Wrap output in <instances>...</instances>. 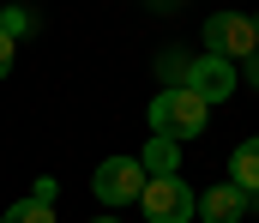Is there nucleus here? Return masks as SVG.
I'll return each mask as SVG.
<instances>
[{
	"mask_svg": "<svg viewBox=\"0 0 259 223\" xmlns=\"http://www.w3.org/2000/svg\"><path fill=\"white\" fill-rule=\"evenodd\" d=\"M205 127H211V103L193 97L187 84H163V91L151 97V133H157V139L181 145V139H199Z\"/></svg>",
	"mask_w": 259,
	"mask_h": 223,
	"instance_id": "1",
	"label": "nucleus"
},
{
	"mask_svg": "<svg viewBox=\"0 0 259 223\" xmlns=\"http://www.w3.org/2000/svg\"><path fill=\"white\" fill-rule=\"evenodd\" d=\"M205 55H223L229 67L253 61V55H259L253 18H247V12H217V18H205Z\"/></svg>",
	"mask_w": 259,
	"mask_h": 223,
	"instance_id": "2",
	"label": "nucleus"
},
{
	"mask_svg": "<svg viewBox=\"0 0 259 223\" xmlns=\"http://www.w3.org/2000/svg\"><path fill=\"white\" fill-rule=\"evenodd\" d=\"M139 205H145V217H151V223H193L199 193L181 181V175H151L145 193H139Z\"/></svg>",
	"mask_w": 259,
	"mask_h": 223,
	"instance_id": "3",
	"label": "nucleus"
},
{
	"mask_svg": "<svg viewBox=\"0 0 259 223\" xmlns=\"http://www.w3.org/2000/svg\"><path fill=\"white\" fill-rule=\"evenodd\" d=\"M145 169H139V157H109V163H97V175H91V193H97V205H133L139 193H145Z\"/></svg>",
	"mask_w": 259,
	"mask_h": 223,
	"instance_id": "4",
	"label": "nucleus"
},
{
	"mask_svg": "<svg viewBox=\"0 0 259 223\" xmlns=\"http://www.w3.org/2000/svg\"><path fill=\"white\" fill-rule=\"evenodd\" d=\"M235 78L241 73H235L223 55H199V61H187V78H181V84H187L193 97H205V103H223V97L235 91Z\"/></svg>",
	"mask_w": 259,
	"mask_h": 223,
	"instance_id": "5",
	"label": "nucleus"
},
{
	"mask_svg": "<svg viewBox=\"0 0 259 223\" xmlns=\"http://www.w3.org/2000/svg\"><path fill=\"white\" fill-rule=\"evenodd\" d=\"M247 205H253V199H247L241 187L217 181V187H205V193H199L193 217H199V223H241V211H247Z\"/></svg>",
	"mask_w": 259,
	"mask_h": 223,
	"instance_id": "6",
	"label": "nucleus"
},
{
	"mask_svg": "<svg viewBox=\"0 0 259 223\" xmlns=\"http://www.w3.org/2000/svg\"><path fill=\"white\" fill-rule=\"evenodd\" d=\"M229 187H241L247 199H259V139H241L229 151Z\"/></svg>",
	"mask_w": 259,
	"mask_h": 223,
	"instance_id": "7",
	"label": "nucleus"
},
{
	"mask_svg": "<svg viewBox=\"0 0 259 223\" xmlns=\"http://www.w3.org/2000/svg\"><path fill=\"white\" fill-rule=\"evenodd\" d=\"M0 223H55V181H36V193L18 199Z\"/></svg>",
	"mask_w": 259,
	"mask_h": 223,
	"instance_id": "8",
	"label": "nucleus"
},
{
	"mask_svg": "<svg viewBox=\"0 0 259 223\" xmlns=\"http://www.w3.org/2000/svg\"><path fill=\"white\" fill-rule=\"evenodd\" d=\"M139 169L145 175H181V145H169V139L151 133V145L139 151Z\"/></svg>",
	"mask_w": 259,
	"mask_h": 223,
	"instance_id": "9",
	"label": "nucleus"
},
{
	"mask_svg": "<svg viewBox=\"0 0 259 223\" xmlns=\"http://www.w3.org/2000/svg\"><path fill=\"white\" fill-rule=\"evenodd\" d=\"M157 73H163V84H181V78H187V55H181V49H163V55H157Z\"/></svg>",
	"mask_w": 259,
	"mask_h": 223,
	"instance_id": "10",
	"label": "nucleus"
},
{
	"mask_svg": "<svg viewBox=\"0 0 259 223\" xmlns=\"http://www.w3.org/2000/svg\"><path fill=\"white\" fill-rule=\"evenodd\" d=\"M0 30H6L12 42H18V36L30 30V12H18V6H6V12H0Z\"/></svg>",
	"mask_w": 259,
	"mask_h": 223,
	"instance_id": "11",
	"label": "nucleus"
},
{
	"mask_svg": "<svg viewBox=\"0 0 259 223\" xmlns=\"http://www.w3.org/2000/svg\"><path fill=\"white\" fill-rule=\"evenodd\" d=\"M12 55H18V42H12V36H6V30H0V78L12 73Z\"/></svg>",
	"mask_w": 259,
	"mask_h": 223,
	"instance_id": "12",
	"label": "nucleus"
},
{
	"mask_svg": "<svg viewBox=\"0 0 259 223\" xmlns=\"http://www.w3.org/2000/svg\"><path fill=\"white\" fill-rule=\"evenodd\" d=\"M241 67H247V78H253V91H259V55H253V61H241Z\"/></svg>",
	"mask_w": 259,
	"mask_h": 223,
	"instance_id": "13",
	"label": "nucleus"
},
{
	"mask_svg": "<svg viewBox=\"0 0 259 223\" xmlns=\"http://www.w3.org/2000/svg\"><path fill=\"white\" fill-rule=\"evenodd\" d=\"M91 223H121V217H91Z\"/></svg>",
	"mask_w": 259,
	"mask_h": 223,
	"instance_id": "14",
	"label": "nucleus"
},
{
	"mask_svg": "<svg viewBox=\"0 0 259 223\" xmlns=\"http://www.w3.org/2000/svg\"><path fill=\"white\" fill-rule=\"evenodd\" d=\"M247 18H253V30H259V12H247Z\"/></svg>",
	"mask_w": 259,
	"mask_h": 223,
	"instance_id": "15",
	"label": "nucleus"
}]
</instances>
